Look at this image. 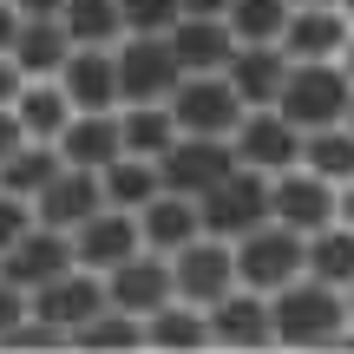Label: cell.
I'll use <instances>...</instances> for the list:
<instances>
[{
  "label": "cell",
  "mask_w": 354,
  "mask_h": 354,
  "mask_svg": "<svg viewBox=\"0 0 354 354\" xmlns=\"http://www.w3.org/2000/svg\"><path fill=\"white\" fill-rule=\"evenodd\" d=\"M276 46L289 59H342L348 53V13L342 7H289Z\"/></svg>",
  "instance_id": "obj_19"
},
{
  "label": "cell",
  "mask_w": 354,
  "mask_h": 354,
  "mask_svg": "<svg viewBox=\"0 0 354 354\" xmlns=\"http://www.w3.org/2000/svg\"><path fill=\"white\" fill-rule=\"evenodd\" d=\"M66 53H73V39H66L59 20H46V13H20V20H13L7 59L20 66V79H53L66 66Z\"/></svg>",
  "instance_id": "obj_21"
},
{
  "label": "cell",
  "mask_w": 354,
  "mask_h": 354,
  "mask_svg": "<svg viewBox=\"0 0 354 354\" xmlns=\"http://www.w3.org/2000/svg\"><path fill=\"white\" fill-rule=\"evenodd\" d=\"M13 118H20V131H26V138L53 145V131L73 118V105H66L59 79H20V92H13Z\"/></svg>",
  "instance_id": "obj_25"
},
{
  "label": "cell",
  "mask_w": 354,
  "mask_h": 354,
  "mask_svg": "<svg viewBox=\"0 0 354 354\" xmlns=\"http://www.w3.org/2000/svg\"><path fill=\"white\" fill-rule=\"evenodd\" d=\"M151 165H158V184H165V190H177V197H197V190H210L223 171H236V151H230V138L177 131V138L151 158Z\"/></svg>",
  "instance_id": "obj_9"
},
{
  "label": "cell",
  "mask_w": 354,
  "mask_h": 354,
  "mask_svg": "<svg viewBox=\"0 0 354 354\" xmlns=\"http://www.w3.org/2000/svg\"><path fill=\"white\" fill-rule=\"evenodd\" d=\"M295 165L315 171V177H328V184H348V177H354V138H348V125H315V131H302Z\"/></svg>",
  "instance_id": "obj_28"
},
{
  "label": "cell",
  "mask_w": 354,
  "mask_h": 354,
  "mask_svg": "<svg viewBox=\"0 0 354 354\" xmlns=\"http://www.w3.org/2000/svg\"><path fill=\"white\" fill-rule=\"evenodd\" d=\"M302 276L328 282V289H348L354 282V236H348V223H322V230L302 236Z\"/></svg>",
  "instance_id": "obj_24"
},
{
  "label": "cell",
  "mask_w": 354,
  "mask_h": 354,
  "mask_svg": "<svg viewBox=\"0 0 354 354\" xmlns=\"http://www.w3.org/2000/svg\"><path fill=\"white\" fill-rule=\"evenodd\" d=\"M145 348H165V354H177V348H210V335H203V308H190V302H171L165 308H151L145 315Z\"/></svg>",
  "instance_id": "obj_27"
},
{
  "label": "cell",
  "mask_w": 354,
  "mask_h": 354,
  "mask_svg": "<svg viewBox=\"0 0 354 354\" xmlns=\"http://www.w3.org/2000/svg\"><path fill=\"white\" fill-rule=\"evenodd\" d=\"M171 263V295L177 302H190V308H210L223 289H236V263H230V243L223 236H190L184 250H171L165 256Z\"/></svg>",
  "instance_id": "obj_8"
},
{
  "label": "cell",
  "mask_w": 354,
  "mask_h": 354,
  "mask_svg": "<svg viewBox=\"0 0 354 354\" xmlns=\"http://www.w3.org/2000/svg\"><path fill=\"white\" fill-rule=\"evenodd\" d=\"M20 145H26L20 118H13V105H0V158H7V151H20Z\"/></svg>",
  "instance_id": "obj_37"
},
{
  "label": "cell",
  "mask_w": 354,
  "mask_h": 354,
  "mask_svg": "<svg viewBox=\"0 0 354 354\" xmlns=\"http://www.w3.org/2000/svg\"><path fill=\"white\" fill-rule=\"evenodd\" d=\"M99 171H79V165H59L39 184V197H33V223H46V230H79L92 210H99Z\"/></svg>",
  "instance_id": "obj_17"
},
{
  "label": "cell",
  "mask_w": 354,
  "mask_h": 354,
  "mask_svg": "<svg viewBox=\"0 0 354 354\" xmlns=\"http://www.w3.org/2000/svg\"><path fill=\"white\" fill-rule=\"evenodd\" d=\"M105 302L112 308H125V315H151V308H165L171 302V263L165 256H151V250H138V256H125L118 269H105Z\"/></svg>",
  "instance_id": "obj_14"
},
{
  "label": "cell",
  "mask_w": 354,
  "mask_h": 354,
  "mask_svg": "<svg viewBox=\"0 0 354 354\" xmlns=\"http://www.w3.org/2000/svg\"><path fill=\"white\" fill-rule=\"evenodd\" d=\"M158 190H165V184H158V165H151V158L118 151L112 165L99 171V197L112 203V210H138V203H151Z\"/></svg>",
  "instance_id": "obj_26"
},
{
  "label": "cell",
  "mask_w": 354,
  "mask_h": 354,
  "mask_svg": "<svg viewBox=\"0 0 354 354\" xmlns=\"http://www.w3.org/2000/svg\"><path fill=\"white\" fill-rule=\"evenodd\" d=\"M177 20V0H118V26L125 33H165Z\"/></svg>",
  "instance_id": "obj_34"
},
{
  "label": "cell",
  "mask_w": 354,
  "mask_h": 354,
  "mask_svg": "<svg viewBox=\"0 0 354 354\" xmlns=\"http://www.w3.org/2000/svg\"><path fill=\"white\" fill-rule=\"evenodd\" d=\"M203 335H210V348H269V302L236 282L203 308Z\"/></svg>",
  "instance_id": "obj_15"
},
{
  "label": "cell",
  "mask_w": 354,
  "mask_h": 354,
  "mask_svg": "<svg viewBox=\"0 0 354 354\" xmlns=\"http://www.w3.org/2000/svg\"><path fill=\"white\" fill-rule=\"evenodd\" d=\"M59 269H73V236L66 230H46V223H26L20 236L0 250V282L33 295L39 282H53Z\"/></svg>",
  "instance_id": "obj_11"
},
{
  "label": "cell",
  "mask_w": 354,
  "mask_h": 354,
  "mask_svg": "<svg viewBox=\"0 0 354 354\" xmlns=\"http://www.w3.org/2000/svg\"><path fill=\"white\" fill-rule=\"evenodd\" d=\"M26 308H33L39 322H53V328L73 342V328H79V322L105 308V282L92 276V269H79V263H73V269H59L53 282H39V289L26 295Z\"/></svg>",
  "instance_id": "obj_13"
},
{
  "label": "cell",
  "mask_w": 354,
  "mask_h": 354,
  "mask_svg": "<svg viewBox=\"0 0 354 354\" xmlns=\"http://www.w3.org/2000/svg\"><path fill=\"white\" fill-rule=\"evenodd\" d=\"M73 236V263L92 269V276H105V269H118L125 256H138V210H112V203H99V210L86 216L79 230H66Z\"/></svg>",
  "instance_id": "obj_12"
},
{
  "label": "cell",
  "mask_w": 354,
  "mask_h": 354,
  "mask_svg": "<svg viewBox=\"0 0 354 354\" xmlns=\"http://www.w3.org/2000/svg\"><path fill=\"white\" fill-rule=\"evenodd\" d=\"M342 190L348 184H328V177L289 165V171H269V223L282 230H322V223H342Z\"/></svg>",
  "instance_id": "obj_6"
},
{
  "label": "cell",
  "mask_w": 354,
  "mask_h": 354,
  "mask_svg": "<svg viewBox=\"0 0 354 354\" xmlns=\"http://www.w3.org/2000/svg\"><path fill=\"white\" fill-rule=\"evenodd\" d=\"M263 302H269V342H282V348H328V342L348 335L342 289H328V282H315V276L282 282Z\"/></svg>",
  "instance_id": "obj_1"
},
{
  "label": "cell",
  "mask_w": 354,
  "mask_h": 354,
  "mask_svg": "<svg viewBox=\"0 0 354 354\" xmlns=\"http://www.w3.org/2000/svg\"><path fill=\"white\" fill-rule=\"evenodd\" d=\"M112 73H118V105H158L184 79L171 46H165V33H118L112 39Z\"/></svg>",
  "instance_id": "obj_4"
},
{
  "label": "cell",
  "mask_w": 354,
  "mask_h": 354,
  "mask_svg": "<svg viewBox=\"0 0 354 354\" xmlns=\"http://www.w3.org/2000/svg\"><path fill=\"white\" fill-rule=\"evenodd\" d=\"M230 263H236V282L256 295L282 289V282L302 276V230H282V223H256L230 243Z\"/></svg>",
  "instance_id": "obj_5"
},
{
  "label": "cell",
  "mask_w": 354,
  "mask_h": 354,
  "mask_svg": "<svg viewBox=\"0 0 354 354\" xmlns=\"http://www.w3.org/2000/svg\"><path fill=\"white\" fill-rule=\"evenodd\" d=\"M7 7H13V13H46V20H59L66 0H7Z\"/></svg>",
  "instance_id": "obj_40"
},
{
  "label": "cell",
  "mask_w": 354,
  "mask_h": 354,
  "mask_svg": "<svg viewBox=\"0 0 354 354\" xmlns=\"http://www.w3.org/2000/svg\"><path fill=\"white\" fill-rule=\"evenodd\" d=\"M190 236H197V203H190V197H177V190H158L151 203H138V243H145L151 256L184 250Z\"/></svg>",
  "instance_id": "obj_23"
},
{
  "label": "cell",
  "mask_w": 354,
  "mask_h": 354,
  "mask_svg": "<svg viewBox=\"0 0 354 354\" xmlns=\"http://www.w3.org/2000/svg\"><path fill=\"white\" fill-rule=\"evenodd\" d=\"M13 20H20V13H13V7H7V0H0V53H7V46H13Z\"/></svg>",
  "instance_id": "obj_41"
},
{
  "label": "cell",
  "mask_w": 354,
  "mask_h": 354,
  "mask_svg": "<svg viewBox=\"0 0 354 354\" xmlns=\"http://www.w3.org/2000/svg\"><path fill=\"white\" fill-rule=\"evenodd\" d=\"M53 171H59V151H53V145H39V138H26L20 151L0 158V190L33 203V197H39V184H46Z\"/></svg>",
  "instance_id": "obj_30"
},
{
  "label": "cell",
  "mask_w": 354,
  "mask_h": 354,
  "mask_svg": "<svg viewBox=\"0 0 354 354\" xmlns=\"http://www.w3.org/2000/svg\"><path fill=\"white\" fill-rule=\"evenodd\" d=\"M118 138H125V151H131V158H158V151L177 138L165 99H158V105H125V112H118Z\"/></svg>",
  "instance_id": "obj_33"
},
{
  "label": "cell",
  "mask_w": 354,
  "mask_h": 354,
  "mask_svg": "<svg viewBox=\"0 0 354 354\" xmlns=\"http://www.w3.org/2000/svg\"><path fill=\"white\" fill-rule=\"evenodd\" d=\"M26 223H33V203H26V197H7V190H0V250H7V243L20 236Z\"/></svg>",
  "instance_id": "obj_35"
},
{
  "label": "cell",
  "mask_w": 354,
  "mask_h": 354,
  "mask_svg": "<svg viewBox=\"0 0 354 354\" xmlns=\"http://www.w3.org/2000/svg\"><path fill=\"white\" fill-rule=\"evenodd\" d=\"M53 151H59V165L105 171L118 151H125V138H118V112H73L59 131H53Z\"/></svg>",
  "instance_id": "obj_18"
},
{
  "label": "cell",
  "mask_w": 354,
  "mask_h": 354,
  "mask_svg": "<svg viewBox=\"0 0 354 354\" xmlns=\"http://www.w3.org/2000/svg\"><path fill=\"white\" fill-rule=\"evenodd\" d=\"M165 46L177 59V73H223V59L236 53V39H230L223 20H203V13H177L165 26Z\"/></svg>",
  "instance_id": "obj_20"
},
{
  "label": "cell",
  "mask_w": 354,
  "mask_h": 354,
  "mask_svg": "<svg viewBox=\"0 0 354 354\" xmlns=\"http://www.w3.org/2000/svg\"><path fill=\"white\" fill-rule=\"evenodd\" d=\"M282 73H289V53H282V46H236L223 59V79H230V92L243 99V112H250V105H276Z\"/></svg>",
  "instance_id": "obj_22"
},
{
  "label": "cell",
  "mask_w": 354,
  "mask_h": 354,
  "mask_svg": "<svg viewBox=\"0 0 354 354\" xmlns=\"http://www.w3.org/2000/svg\"><path fill=\"white\" fill-rule=\"evenodd\" d=\"M282 20H289V0H230L223 7V26L236 46H276Z\"/></svg>",
  "instance_id": "obj_31"
},
{
  "label": "cell",
  "mask_w": 354,
  "mask_h": 354,
  "mask_svg": "<svg viewBox=\"0 0 354 354\" xmlns=\"http://www.w3.org/2000/svg\"><path fill=\"white\" fill-rule=\"evenodd\" d=\"M59 92L73 112H118V73H112V46H73L59 73Z\"/></svg>",
  "instance_id": "obj_16"
},
{
  "label": "cell",
  "mask_w": 354,
  "mask_h": 354,
  "mask_svg": "<svg viewBox=\"0 0 354 354\" xmlns=\"http://www.w3.org/2000/svg\"><path fill=\"white\" fill-rule=\"evenodd\" d=\"M13 92H20V66L0 53V105H13Z\"/></svg>",
  "instance_id": "obj_38"
},
{
  "label": "cell",
  "mask_w": 354,
  "mask_h": 354,
  "mask_svg": "<svg viewBox=\"0 0 354 354\" xmlns=\"http://www.w3.org/2000/svg\"><path fill=\"white\" fill-rule=\"evenodd\" d=\"M177 131H203V138H230V125L243 118V99L230 92L223 73H184L165 99Z\"/></svg>",
  "instance_id": "obj_7"
},
{
  "label": "cell",
  "mask_w": 354,
  "mask_h": 354,
  "mask_svg": "<svg viewBox=\"0 0 354 354\" xmlns=\"http://www.w3.org/2000/svg\"><path fill=\"white\" fill-rule=\"evenodd\" d=\"M230 0H177V13H203V20H223Z\"/></svg>",
  "instance_id": "obj_39"
},
{
  "label": "cell",
  "mask_w": 354,
  "mask_h": 354,
  "mask_svg": "<svg viewBox=\"0 0 354 354\" xmlns=\"http://www.w3.org/2000/svg\"><path fill=\"white\" fill-rule=\"evenodd\" d=\"M230 151H236V165H250V171L269 177V171H289V165H295L302 131H295L276 105H250V112L230 125Z\"/></svg>",
  "instance_id": "obj_10"
},
{
  "label": "cell",
  "mask_w": 354,
  "mask_h": 354,
  "mask_svg": "<svg viewBox=\"0 0 354 354\" xmlns=\"http://www.w3.org/2000/svg\"><path fill=\"white\" fill-rule=\"evenodd\" d=\"M289 7H342V0H289Z\"/></svg>",
  "instance_id": "obj_42"
},
{
  "label": "cell",
  "mask_w": 354,
  "mask_h": 354,
  "mask_svg": "<svg viewBox=\"0 0 354 354\" xmlns=\"http://www.w3.org/2000/svg\"><path fill=\"white\" fill-rule=\"evenodd\" d=\"M348 66L342 59H289L276 92V112L289 118L295 131H315V125H348Z\"/></svg>",
  "instance_id": "obj_2"
},
{
  "label": "cell",
  "mask_w": 354,
  "mask_h": 354,
  "mask_svg": "<svg viewBox=\"0 0 354 354\" xmlns=\"http://www.w3.org/2000/svg\"><path fill=\"white\" fill-rule=\"evenodd\" d=\"M59 26L73 46H112L125 26H118V0H66L59 7Z\"/></svg>",
  "instance_id": "obj_32"
},
{
  "label": "cell",
  "mask_w": 354,
  "mask_h": 354,
  "mask_svg": "<svg viewBox=\"0 0 354 354\" xmlns=\"http://www.w3.org/2000/svg\"><path fill=\"white\" fill-rule=\"evenodd\" d=\"M26 315V289H13V282H0V335L13 328V322Z\"/></svg>",
  "instance_id": "obj_36"
},
{
  "label": "cell",
  "mask_w": 354,
  "mask_h": 354,
  "mask_svg": "<svg viewBox=\"0 0 354 354\" xmlns=\"http://www.w3.org/2000/svg\"><path fill=\"white\" fill-rule=\"evenodd\" d=\"M73 348H92V354H118V348H125V354H131V348H145V322L105 302L99 315H86V322L73 328Z\"/></svg>",
  "instance_id": "obj_29"
},
{
  "label": "cell",
  "mask_w": 354,
  "mask_h": 354,
  "mask_svg": "<svg viewBox=\"0 0 354 354\" xmlns=\"http://www.w3.org/2000/svg\"><path fill=\"white\" fill-rule=\"evenodd\" d=\"M197 230L203 236H223V243H236L243 230H256V223H269V177L263 171H250V165H236V171H223L210 190H197Z\"/></svg>",
  "instance_id": "obj_3"
}]
</instances>
